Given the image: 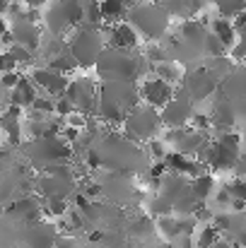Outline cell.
Instances as JSON below:
<instances>
[{"label": "cell", "instance_id": "obj_1", "mask_svg": "<svg viewBox=\"0 0 246 248\" xmlns=\"http://www.w3.org/2000/svg\"><path fill=\"white\" fill-rule=\"evenodd\" d=\"M73 145L63 138H39L24 145V155L39 171H51L56 166H66L73 157Z\"/></svg>", "mask_w": 246, "mask_h": 248}, {"label": "cell", "instance_id": "obj_2", "mask_svg": "<svg viewBox=\"0 0 246 248\" xmlns=\"http://www.w3.org/2000/svg\"><path fill=\"white\" fill-rule=\"evenodd\" d=\"M44 24L46 31L53 36H63L70 29H78L84 24V10H82V0H58L51 2L44 10Z\"/></svg>", "mask_w": 246, "mask_h": 248}, {"label": "cell", "instance_id": "obj_3", "mask_svg": "<svg viewBox=\"0 0 246 248\" xmlns=\"http://www.w3.org/2000/svg\"><path fill=\"white\" fill-rule=\"evenodd\" d=\"M104 44H106V39L101 36L99 29L82 24L68 39V51L75 56L80 68H92V65H97L99 56L104 53Z\"/></svg>", "mask_w": 246, "mask_h": 248}, {"label": "cell", "instance_id": "obj_4", "mask_svg": "<svg viewBox=\"0 0 246 248\" xmlns=\"http://www.w3.org/2000/svg\"><path fill=\"white\" fill-rule=\"evenodd\" d=\"M162 125V116L157 108L148 106V104H138L135 108H131L126 113V133H128V140H135V142H143V140H155L157 130Z\"/></svg>", "mask_w": 246, "mask_h": 248}, {"label": "cell", "instance_id": "obj_5", "mask_svg": "<svg viewBox=\"0 0 246 248\" xmlns=\"http://www.w3.org/2000/svg\"><path fill=\"white\" fill-rule=\"evenodd\" d=\"M97 70L104 80H128V82H133L138 70H140V63L131 56V51L106 48L97 61Z\"/></svg>", "mask_w": 246, "mask_h": 248}, {"label": "cell", "instance_id": "obj_6", "mask_svg": "<svg viewBox=\"0 0 246 248\" xmlns=\"http://www.w3.org/2000/svg\"><path fill=\"white\" fill-rule=\"evenodd\" d=\"M128 19L131 24H135L145 36L150 39H160L164 31H166V22H169V15L162 5H138L133 10H128Z\"/></svg>", "mask_w": 246, "mask_h": 248}, {"label": "cell", "instance_id": "obj_7", "mask_svg": "<svg viewBox=\"0 0 246 248\" xmlns=\"http://www.w3.org/2000/svg\"><path fill=\"white\" fill-rule=\"evenodd\" d=\"M29 80L36 84V89H39L41 94H49V96H53V99L63 96V94L68 92V87H70L68 75H63V73H58V70H53V68H49V65L32 68Z\"/></svg>", "mask_w": 246, "mask_h": 248}, {"label": "cell", "instance_id": "obj_8", "mask_svg": "<svg viewBox=\"0 0 246 248\" xmlns=\"http://www.w3.org/2000/svg\"><path fill=\"white\" fill-rule=\"evenodd\" d=\"M193 113H196V111H193L191 99H188L186 94L174 96L162 111H160L162 123L169 128V130H183V128H188V125H191V121H193Z\"/></svg>", "mask_w": 246, "mask_h": 248}, {"label": "cell", "instance_id": "obj_9", "mask_svg": "<svg viewBox=\"0 0 246 248\" xmlns=\"http://www.w3.org/2000/svg\"><path fill=\"white\" fill-rule=\"evenodd\" d=\"M10 36H12V44L24 46V48H29L32 53H36V51L41 48V41H44L41 27H39L34 19H27L24 15L10 22Z\"/></svg>", "mask_w": 246, "mask_h": 248}, {"label": "cell", "instance_id": "obj_10", "mask_svg": "<svg viewBox=\"0 0 246 248\" xmlns=\"http://www.w3.org/2000/svg\"><path fill=\"white\" fill-rule=\"evenodd\" d=\"M171 99H174V84L164 82L160 78H148L140 84V101L157 111H162Z\"/></svg>", "mask_w": 246, "mask_h": 248}, {"label": "cell", "instance_id": "obj_11", "mask_svg": "<svg viewBox=\"0 0 246 248\" xmlns=\"http://www.w3.org/2000/svg\"><path fill=\"white\" fill-rule=\"evenodd\" d=\"M183 89L191 101H203L217 89V75L213 70H196L193 75L186 78Z\"/></svg>", "mask_w": 246, "mask_h": 248}, {"label": "cell", "instance_id": "obj_12", "mask_svg": "<svg viewBox=\"0 0 246 248\" xmlns=\"http://www.w3.org/2000/svg\"><path fill=\"white\" fill-rule=\"evenodd\" d=\"M7 212L15 219H22L27 224H36L44 217V200H36V195H24V198H17L7 207Z\"/></svg>", "mask_w": 246, "mask_h": 248}, {"label": "cell", "instance_id": "obj_13", "mask_svg": "<svg viewBox=\"0 0 246 248\" xmlns=\"http://www.w3.org/2000/svg\"><path fill=\"white\" fill-rule=\"evenodd\" d=\"M24 244H27V248H56L58 234H56V229H53L51 224H46V222L27 224Z\"/></svg>", "mask_w": 246, "mask_h": 248}, {"label": "cell", "instance_id": "obj_14", "mask_svg": "<svg viewBox=\"0 0 246 248\" xmlns=\"http://www.w3.org/2000/svg\"><path fill=\"white\" fill-rule=\"evenodd\" d=\"M106 46L116 51H133L138 46V31L131 24L106 27Z\"/></svg>", "mask_w": 246, "mask_h": 248}, {"label": "cell", "instance_id": "obj_15", "mask_svg": "<svg viewBox=\"0 0 246 248\" xmlns=\"http://www.w3.org/2000/svg\"><path fill=\"white\" fill-rule=\"evenodd\" d=\"M0 130H2V135H5V140H7L10 145H19V142H22V133H24L22 108L7 106V108L0 113Z\"/></svg>", "mask_w": 246, "mask_h": 248}, {"label": "cell", "instance_id": "obj_16", "mask_svg": "<svg viewBox=\"0 0 246 248\" xmlns=\"http://www.w3.org/2000/svg\"><path fill=\"white\" fill-rule=\"evenodd\" d=\"M36 96H39V89H36V84L29 80V75H24L19 84L10 92V106H17V108H32L34 106V101H36Z\"/></svg>", "mask_w": 246, "mask_h": 248}, {"label": "cell", "instance_id": "obj_17", "mask_svg": "<svg viewBox=\"0 0 246 248\" xmlns=\"http://www.w3.org/2000/svg\"><path fill=\"white\" fill-rule=\"evenodd\" d=\"M213 34L227 46V51H232L237 46V39H239V31L234 29L232 19H225V17H217L213 22Z\"/></svg>", "mask_w": 246, "mask_h": 248}, {"label": "cell", "instance_id": "obj_18", "mask_svg": "<svg viewBox=\"0 0 246 248\" xmlns=\"http://www.w3.org/2000/svg\"><path fill=\"white\" fill-rule=\"evenodd\" d=\"M191 190L196 193V198H198L200 202H208V198H210L213 190H215V176H213L210 171H205V173L191 178Z\"/></svg>", "mask_w": 246, "mask_h": 248}, {"label": "cell", "instance_id": "obj_19", "mask_svg": "<svg viewBox=\"0 0 246 248\" xmlns=\"http://www.w3.org/2000/svg\"><path fill=\"white\" fill-rule=\"evenodd\" d=\"M222 232L215 224H200V229L196 232V248H213L217 241H222Z\"/></svg>", "mask_w": 246, "mask_h": 248}, {"label": "cell", "instance_id": "obj_20", "mask_svg": "<svg viewBox=\"0 0 246 248\" xmlns=\"http://www.w3.org/2000/svg\"><path fill=\"white\" fill-rule=\"evenodd\" d=\"M128 7L123 5V0H101V19L104 22H121L126 17Z\"/></svg>", "mask_w": 246, "mask_h": 248}, {"label": "cell", "instance_id": "obj_21", "mask_svg": "<svg viewBox=\"0 0 246 248\" xmlns=\"http://www.w3.org/2000/svg\"><path fill=\"white\" fill-rule=\"evenodd\" d=\"M68 212H70L68 198H44V215L46 217L63 219V217H68Z\"/></svg>", "mask_w": 246, "mask_h": 248}, {"label": "cell", "instance_id": "obj_22", "mask_svg": "<svg viewBox=\"0 0 246 248\" xmlns=\"http://www.w3.org/2000/svg\"><path fill=\"white\" fill-rule=\"evenodd\" d=\"M46 65H49V68H53V70H58V73H63V75H70L73 70H78V68H80V65H78V61H75V56H73L70 51L58 53V56H56V58H51Z\"/></svg>", "mask_w": 246, "mask_h": 248}, {"label": "cell", "instance_id": "obj_23", "mask_svg": "<svg viewBox=\"0 0 246 248\" xmlns=\"http://www.w3.org/2000/svg\"><path fill=\"white\" fill-rule=\"evenodd\" d=\"M215 2H217L220 17L225 19H234L246 12V0H215Z\"/></svg>", "mask_w": 246, "mask_h": 248}, {"label": "cell", "instance_id": "obj_24", "mask_svg": "<svg viewBox=\"0 0 246 248\" xmlns=\"http://www.w3.org/2000/svg\"><path fill=\"white\" fill-rule=\"evenodd\" d=\"M155 73H157L160 80H164V82H169V84H176L181 78H183V73L176 68V63H166V61L155 65Z\"/></svg>", "mask_w": 246, "mask_h": 248}, {"label": "cell", "instance_id": "obj_25", "mask_svg": "<svg viewBox=\"0 0 246 248\" xmlns=\"http://www.w3.org/2000/svg\"><path fill=\"white\" fill-rule=\"evenodd\" d=\"M155 227H157V224L152 222V217H138V219H133V224H131V234L138 236V239H145V236H152Z\"/></svg>", "mask_w": 246, "mask_h": 248}, {"label": "cell", "instance_id": "obj_26", "mask_svg": "<svg viewBox=\"0 0 246 248\" xmlns=\"http://www.w3.org/2000/svg\"><path fill=\"white\" fill-rule=\"evenodd\" d=\"M225 188H227V193H230L232 202H234V200H239V202H246V178L237 176V178H232L230 183H225Z\"/></svg>", "mask_w": 246, "mask_h": 248}, {"label": "cell", "instance_id": "obj_27", "mask_svg": "<svg viewBox=\"0 0 246 248\" xmlns=\"http://www.w3.org/2000/svg\"><path fill=\"white\" fill-rule=\"evenodd\" d=\"M75 111H78V108H75V104H73V101H70V99H68L66 94L56 99V116H58V118L68 121V118H70V116H73Z\"/></svg>", "mask_w": 246, "mask_h": 248}, {"label": "cell", "instance_id": "obj_28", "mask_svg": "<svg viewBox=\"0 0 246 248\" xmlns=\"http://www.w3.org/2000/svg\"><path fill=\"white\" fill-rule=\"evenodd\" d=\"M7 51L12 53V58H15L19 65H29V63L34 61V56H36V53H32L29 48H24V46H17V44L7 46Z\"/></svg>", "mask_w": 246, "mask_h": 248}, {"label": "cell", "instance_id": "obj_29", "mask_svg": "<svg viewBox=\"0 0 246 248\" xmlns=\"http://www.w3.org/2000/svg\"><path fill=\"white\" fill-rule=\"evenodd\" d=\"M17 61L12 58L10 51H0V75H7V73H17Z\"/></svg>", "mask_w": 246, "mask_h": 248}, {"label": "cell", "instance_id": "obj_30", "mask_svg": "<svg viewBox=\"0 0 246 248\" xmlns=\"http://www.w3.org/2000/svg\"><path fill=\"white\" fill-rule=\"evenodd\" d=\"M24 75H19V73H7V75H0V84H2V89H7V92H12L19 80H22Z\"/></svg>", "mask_w": 246, "mask_h": 248}, {"label": "cell", "instance_id": "obj_31", "mask_svg": "<svg viewBox=\"0 0 246 248\" xmlns=\"http://www.w3.org/2000/svg\"><path fill=\"white\" fill-rule=\"evenodd\" d=\"M19 5H24L27 10H39V7H44L49 0H17Z\"/></svg>", "mask_w": 246, "mask_h": 248}, {"label": "cell", "instance_id": "obj_32", "mask_svg": "<svg viewBox=\"0 0 246 248\" xmlns=\"http://www.w3.org/2000/svg\"><path fill=\"white\" fill-rule=\"evenodd\" d=\"M7 106H10V92L2 89V84H0V113H2Z\"/></svg>", "mask_w": 246, "mask_h": 248}, {"label": "cell", "instance_id": "obj_33", "mask_svg": "<svg viewBox=\"0 0 246 248\" xmlns=\"http://www.w3.org/2000/svg\"><path fill=\"white\" fill-rule=\"evenodd\" d=\"M10 5H12V0H0V17H5L10 12Z\"/></svg>", "mask_w": 246, "mask_h": 248}, {"label": "cell", "instance_id": "obj_34", "mask_svg": "<svg viewBox=\"0 0 246 248\" xmlns=\"http://www.w3.org/2000/svg\"><path fill=\"white\" fill-rule=\"evenodd\" d=\"M10 31V27H7V22H5V17H0V36H5Z\"/></svg>", "mask_w": 246, "mask_h": 248}, {"label": "cell", "instance_id": "obj_35", "mask_svg": "<svg viewBox=\"0 0 246 248\" xmlns=\"http://www.w3.org/2000/svg\"><path fill=\"white\" fill-rule=\"evenodd\" d=\"M123 5H126L128 10H133V7H138V5H140V0H123Z\"/></svg>", "mask_w": 246, "mask_h": 248}, {"label": "cell", "instance_id": "obj_36", "mask_svg": "<svg viewBox=\"0 0 246 248\" xmlns=\"http://www.w3.org/2000/svg\"><path fill=\"white\" fill-rule=\"evenodd\" d=\"M213 248H230V241H227V239H222V241H217Z\"/></svg>", "mask_w": 246, "mask_h": 248}, {"label": "cell", "instance_id": "obj_37", "mask_svg": "<svg viewBox=\"0 0 246 248\" xmlns=\"http://www.w3.org/2000/svg\"><path fill=\"white\" fill-rule=\"evenodd\" d=\"M150 2H152V5H164L166 0H150Z\"/></svg>", "mask_w": 246, "mask_h": 248}, {"label": "cell", "instance_id": "obj_38", "mask_svg": "<svg viewBox=\"0 0 246 248\" xmlns=\"http://www.w3.org/2000/svg\"><path fill=\"white\" fill-rule=\"evenodd\" d=\"M162 248H174V246H171V244H164V246Z\"/></svg>", "mask_w": 246, "mask_h": 248}, {"label": "cell", "instance_id": "obj_39", "mask_svg": "<svg viewBox=\"0 0 246 248\" xmlns=\"http://www.w3.org/2000/svg\"><path fill=\"white\" fill-rule=\"evenodd\" d=\"M0 138H2V130H0Z\"/></svg>", "mask_w": 246, "mask_h": 248}, {"label": "cell", "instance_id": "obj_40", "mask_svg": "<svg viewBox=\"0 0 246 248\" xmlns=\"http://www.w3.org/2000/svg\"><path fill=\"white\" fill-rule=\"evenodd\" d=\"M51 2H58V0H51Z\"/></svg>", "mask_w": 246, "mask_h": 248}]
</instances>
